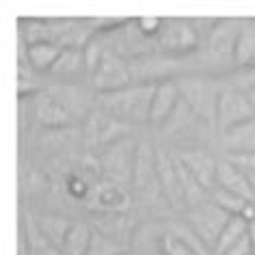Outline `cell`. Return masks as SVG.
I'll use <instances>...</instances> for the list:
<instances>
[{
	"instance_id": "cell-1",
	"label": "cell",
	"mask_w": 255,
	"mask_h": 255,
	"mask_svg": "<svg viewBox=\"0 0 255 255\" xmlns=\"http://www.w3.org/2000/svg\"><path fill=\"white\" fill-rule=\"evenodd\" d=\"M242 17H221L216 20L214 28L203 39L199 48V63L201 69L208 74H227L236 72L234 52H236V39L242 28Z\"/></svg>"
},
{
	"instance_id": "cell-2",
	"label": "cell",
	"mask_w": 255,
	"mask_h": 255,
	"mask_svg": "<svg viewBox=\"0 0 255 255\" xmlns=\"http://www.w3.org/2000/svg\"><path fill=\"white\" fill-rule=\"evenodd\" d=\"M154 89L156 82H132L119 91L104 93L100 95V111H104L126 126L149 124Z\"/></svg>"
},
{
	"instance_id": "cell-3",
	"label": "cell",
	"mask_w": 255,
	"mask_h": 255,
	"mask_svg": "<svg viewBox=\"0 0 255 255\" xmlns=\"http://www.w3.org/2000/svg\"><path fill=\"white\" fill-rule=\"evenodd\" d=\"M177 80L184 106L208 128H216V108L223 85L208 74H184Z\"/></svg>"
},
{
	"instance_id": "cell-4",
	"label": "cell",
	"mask_w": 255,
	"mask_h": 255,
	"mask_svg": "<svg viewBox=\"0 0 255 255\" xmlns=\"http://www.w3.org/2000/svg\"><path fill=\"white\" fill-rule=\"evenodd\" d=\"M154 52L167 59H188L199 52L201 35L195 17H164L160 33L154 37Z\"/></svg>"
},
{
	"instance_id": "cell-5",
	"label": "cell",
	"mask_w": 255,
	"mask_h": 255,
	"mask_svg": "<svg viewBox=\"0 0 255 255\" xmlns=\"http://www.w3.org/2000/svg\"><path fill=\"white\" fill-rule=\"evenodd\" d=\"M255 119V104L234 85H223L216 108V128L223 132Z\"/></svg>"
},
{
	"instance_id": "cell-6",
	"label": "cell",
	"mask_w": 255,
	"mask_h": 255,
	"mask_svg": "<svg viewBox=\"0 0 255 255\" xmlns=\"http://www.w3.org/2000/svg\"><path fill=\"white\" fill-rule=\"evenodd\" d=\"M89 80H91L95 91L100 95H104V93H113V91H119V89L132 85L134 76H132L130 63L117 56L115 52H111V50H106V54L102 56L100 65L89 76Z\"/></svg>"
},
{
	"instance_id": "cell-7",
	"label": "cell",
	"mask_w": 255,
	"mask_h": 255,
	"mask_svg": "<svg viewBox=\"0 0 255 255\" xmlns=\"http://www.w3.org/2000/svg\"><path fill=\"white\" fill-rule=\"evenodd\" d=\"M227 221H229L227 212H223V210L219 206H214L212 201H206V203H201V206H197V208L190 210L186 225L193 229L197 236H199V240L214 255L216 240H219L223 227L227 225Z\"/></svg>"
},
{
	"instance_id": "cell-8",
	"label": "cell",
	"mask_w": 255,
	"mask_h": 255,
	"mask_svg": "<svg viewBox=\"0 0 255 255\" xmlns=\"http://www.w3.org/2000/svg\"><path fill=\"white\" fill-rule=\"evenodd\" d=\"M134 162H136V149L126 138H121V141L111 145V147H106V151L102 154V169L117 184H121L124 180H132Z\"/></svg>"
},
{
	"instance_id": "cell-9",
	"label": "cell",
	"mask_w": 255,
	"mask_h": 255,
	"mask_svg": "<svg viewBox=\"0 0 255 255\" xmlns=\"http://www.w3.org/2000/svg\"><path fill=\"white\" fill-rule=\"evenodd\" d=\"M177 160L184 164V169L201 184L208 193H212L216 188V169H219V160L208 154L201 147H193V149H184L175 156Z\"/></svg>"
},
{
	"instance_id": "cell-10",
	"label": "cell",
	"mask_w": 255,
	"mask_h": 255,
	"mask_svg": "<svg viewBox=\"0 0 255 255\" xmlns=\"http://www.w3.org/2000/svg\"><path fill=\"white\" fill-rule=\"evenodd\" d=\"M182 104V95L177 80H162L156 82L154 98H151V111H149V124L151 126H167L177 108Z\"/></svg>"
},
{
	"instance_id": "cell-11",
	"label": "cell",
	"mask_w": 255,
	"mask_h": 255,
	"mask_svg": "<svg viewBox=\"0 0 255 255\" xmlns=\"http://www.w3.org/2000/svg\"><path fill=\"white\" fill-rule=\"evenodd\" d=\"M124 130H126V124L113 119L111 115H106L104 111L93 113L87 124L89 141H91V145H98V147H111V145L121 141V138H126Z\"/></svg>"
},
{
	"instance_id": "cell-12",
	"label": "cell",
	"mask_w": 255,
	"mask_h": 255,
	"mask_svg": "<svg viewBox=\"0 0 255 255\" xmlns=\"http://www.w3.org/2000/svg\"><path fill=\"white\" fill-rule=\"evenodd\" d=\"M89 199H91V206L95 210L106 212V214H121L130 208V195H128L126 188L117 182L98 184Z\"/></svg>"
},
{
	"instance_id": "cell-13",
	"label": "cell",
	"mask_w": 255,
	"mask_h": 255,
	"mask_svg": "<svg viewBox=\"0 0 255 255\" xmlns=\"http://www.w3.org/2000/svg\"><path fill=\"white\" fill-rule=\"evenodd\" d=\"M216 188L229 190V193L245 197L249 201H255V193L251 186L249 175L240 167H236L232 160H219V169H216Z\"/></svg>"
},
{
	"instance_id": "cell-14",
	"label": "cell",
	"mask_w": 255,
	"mask_h": 255,
	"mask_svg": "<svg viewBox=\"0 0 255 255\" xmlns=\"http://www.w3.org/2000/svg\"><path fill=\"white\" fill-rule=\"evenodd\" d=\"M33 115L43 128H65L69 124V111L54 95H48V93L35 95Z\"/></svg>"
},
{
	"instance_id": "cell-15",
	"label": "cell",
	"mask_w": 255,
	"mask_h": 255,
	"mask_svg": "<svg viewBox=\"0 0 255 255\" xmlns=\"http://www.w3.org/2000/svg\"><path fill=\"white\" fill-rule=\"evenodd\" d=\"M61 50L59 46L54 43H48V41H41V43H22V56L20 61L26 63V65L33 69L37 74H50L54 67V63L59 61L61 56Z\"/></svg>"
},
{
	"instance_id": "cell-16",
	"label": "cell",
	"mask_w": 255,
	"mask_h": 255,
	"mask_svg": "<svg viewBox=\"0 0 255 255\" xmlns=\"http://www.w3.org/2000/svg\"><path fill=\"white\" fill-rule=\"evenodd\" d=\"M223 147L227 149V156L255 154V119L223 132Z\"/></svg>"
},
{
	"instance_id": "cell-17",
	"label": "cell",
	"mask_w": 255,
	"mask_h": 255,
	"mask_svg": "<svg viewBox=\"0 0 255 255\" xmlns=\"http://www.w3.org/2000/svg\"><path fill=\"white\" fill-rule=\"evenodd\" d=\"M50 76H54V78H59V80H78V78H82V76H87L89 78L82 48H65V50H61V56H59V61L54 63Z\"/></svg>"
},
{
	"instance_id": "cell-18",
	"label": "cell",
	"mask_w": 255,
	"mask_h": 255,
	"mask_svg": "<svg viewBox=\"0 0 255 255\" xmlns=\"http://www.w3.org/2000/svg\"><path fill=\"white\" fill-rule=\"evenodd\" d=\"M236 72H249L255 69V20H245L236 39L234 52Z\"/></svg>"
},
{
	"instance_id": "cell-19",
	"label": "cell",
	"mask_w": 255,
	"mask_h": 255,
	"mask_svg": "<svg viewBox=\"0 0 255 255\" xmlns=\"http://www.w3.org/2000/svg\"><path fill=\"white\" fill-rule=\"evenodd\" d=\"M93 238V227L87 223H72L63 242V255H87Z\"/></svg>"
},
{
	"instance_id": "cell-20",
	"label": "cell",
	"mask_w": 255,
	"mask_h": 255,
	"mask_svg": "<svg viewBox=\"0 0 255 255\" xmlns=\"http://www.w3.org/2000/svg\"><path fill=\"white\" fill-rule=\"evenodd\" d=\"M72 227L65 216H56V214H48V216H41L39 221V234L46 238L50 245L56 247L61 251L63 249V242H65V236Z\"/></svg>"
},
{
	"instance_id": "cell-21",
	"label": "cell",
	"mask_w": 255,
	"mask_h": 255,
	"mask_svg": "<svg viewBox=\"0 0 255 255\" xmlns=\"http://www.w3.org/2000/svg\"><path fill=\"white\" fill-rule=\"evenodd\" d=\"M249 232V223L242 219V216H229L227 225L223 227V232L216 240V247H214V255H223L229 247H234L238 240H242Z\"/></svg>"
},
{
	"instance_id": "cell-22",
	"label": "cell",
	"mask_w": 255,
	"mask_h": 255,
	"mask_svg": "<svg viewBox=\"0 0 255 255\" xmlns=\"http://www.w3.org/2000/svg\"><path fill=\"white\" fill-rule=\"evenodd\" d=\"M210 195H212L214 206H219L223 212H227L229 216H242L245 208L249 206V203H253V201L245 199V197H238V195L229 193V190H223V188H214Z\"/></svg>"
},
{
	"instance_id": "cell-23",
	"label": "cell",
	"mask_w": 255,
	"mask_h": 255,
	"mask_svg": "<svg viewBox=\"0 0 255 255\" xmlns=\"http://www.w3.org/2000/svg\"><path fill=\"white\" fill-rule=\"evenodd\" d=\"M87 255H126V245L121 240L113 238V236L93 229L91 247H89Z\"/></svg>"
},
{
	"instance_id": "cell-24",
	"label": "cell",
	"mask_w": 255,
	"mask_h": 255,
	"mask_svg": "<svg viewBox=\"0 0 255 255\" xmlns=\"http://www.w3.org/2000/svg\"><path fill=\"white\" fill-rule=\"evenodd\" d=\"M158 249H160L162 255H199L188 242H184L180 236H175L173 232L162 234L160 238H158Z\"/></svg>"
},
{
	"instance_id": "cell-25",
	"label": "cell",
	"mask_w": 255,
	"mask_h": 255,
	"mask_svg": "<svg viewBox=\"0 0 255 255\" xmlns=\"http://www.w3.org/2000/svg\"><path fill=\"white\" fill-rule=\"evenodd\" d=\"M134 22H136V28L141 30L147 39L154 41V37L160 33V28H162L164 17H136Z\"/></svg>"
},
{
	"instance_id": "cell-26",
	"label": "cell",
	"mask_w": 255,
	"mask_h": 255,
	"mask_svg": "<svg viewBox=\"0 0 255 255\" xmlns=\"http://www.w3.org/2000/svg\"><path fill=\"white\" fill-rule=\"evenodd\" d=\"M67 188H69V193H72L74 197H80V199H85V197H91V193H93L91 184H89L85 177H80V175H72V177H69Z\"/></svg>"
},
{
	"instance_id": "cell-27",
	"label": "cell",
	"mask_w": 255,
	"mask_h": 255,
	"mask_svg": "<svg viewBox=\"0 0 255 255\" xmlns=\"http://www.w3.org/2000/svg\"><path fill=\"white\" fill-rule=\"evenodd\" d=\"M227 160H232L236 167H240L247 173H255V154L249 156H227Z\"/></svg>"
},
{
	"instance_id": "cell-28",
	"label": "cell",
	"mask_w": 255,
	"mask_h": 255,
	"mask_svg": "<svg viewBox=\"0 0 255 255\" xmlns=\"http://www.w3.org/2000/svg\"><path fill=\"white\" fill-rule=\"evenodd\" d=\"M223 255H253V249H251V240H249V234H247L242 240L236 242L234 247H229Z\"/></svg>"
},
{
	"instance_id": "cell-29",
	"label": "cell",
	"mask_w": 255,
	"mask_h": 255,
	"mask_svg": "<svg viewBox=\"0 0 255 255\" xmlns=\"http://www.w3.org/2000/svg\"><path fill=\"white\" fill-rule=\"evenodd\" d=\"M249 240H251V249H253V255H255V219L249 223Z\"/></svg>"
},
{
	"instance_id": "cell-30",
	"label": "cell",
	"mask_w": 255,
	"mask_h": 255,
	"mask_svg": "<svg viewBox=\"0 0 255 255\" xmlns=\"http://www.w3.org/2000/svg\"><path fill=\"white\" fill-rule=\"evenodd\" d=\"M247 173V171H245ZM249 175V180H251V186H253V193H255V173H247Z\"/></svg>"
}]
</instances>
